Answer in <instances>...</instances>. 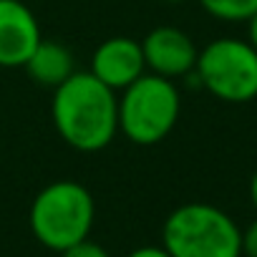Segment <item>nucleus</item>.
<instances>
[{
	"label": "nucleus",
	"instance_id": "1a4fd4ad",
	"mask_svg": "<svg viewBox=\"0 0 257 257\" xmlns=\"http://www.w3.org/2000/svg\"><path fill=\"white\" fill-rule=\"evenodd\" d=\"M23 68L36 83H41L46 88H56L68 76L76 73V61H73V53L63 43L41 38V43L33 48V53Z\"/></svg>",
	"mask_w": 257,
	"mask_h": 257
},
{
	"label": "nucleus",
	"instance_id": "dca6fc26",
	"mask_svg": "<svg viewBox=\"0 0 257 257\" xmlns=\"http://www.w3.org/2000/svg\"><path fill=\"white\" fill-rule=\"evenodd\" d=\"M164 3H184V0H164Z\"/></svg>",
	"mask_w": 257,
	"mask_h": 257
},
{
	"label": "nucleus",
	"instance_id": "423d86ee",
	"mask_svg": "<svg viewBox=\"0 0 257 257\" xmlns=\"http://www.w3.org/2000/svg\"><path fill=\"white\" fill-rule=\"evenodd\" d=\"M144 63L149 73L164 76V78H182L194 71L199 48L194 46L192 36L174 26H159L149 31L142 41Z\"/></svg>",
	"mask_w": 257,
	"mask_h": 257
},
{
	"label": "nucleus",
	"instance_id": "f257e3e1",
	"mask_svg": "<svg viewBox=\"0 0 257 257\" xmlns=\"http://www.w3.org/2000/svg\"><path fill=\"white\" fill-rule=\"evenodd\" d=\"M51 118L58 137L76 152L106 149L118 134V98L91 71H76L53 88Z\"/></svg>",
	"mask_w": 257,
	"mask_h": 257
},
{
	"label": "nucleus",
	"instance_id": "f03ea898",
	"mask_svg": "<svg viewBox=\"0 0 257 257\" xmlns=\"http://www.w3.org/2000/svg\"><path fill=\"white\" fill-rule=\"evenodd\" d=\"M93 217L96 204L91 192L73 179H58L36 194L28 212V224L43 247L63 252L88 237Z\"/></svg>",
	"mask_w": 257,
	"mask_h": 257
},
{
	"label": "nucleus",
	"instance_id": "0eeeda50",
	"mask_svg": "<svg viewBox=\"0 0 257 257\" xmlns=\"http://www.w3.org/2000/svg\"><path fill=\"white\" fill-rule=\"evenodd\" d=\"M101 83H106L111 91H123L132 86L139 76L147 73L142 41H134L128 36H113L96 46L91 56L88 68Z\"/></svg>",
	"mask_w": 257,
	"mask_h": 257
},
{
	"label": "nucleus",
	"instance_id": "2eb2a0df",
	"mask_svg": "<svg viewBox=\"0 0 257 257\" xmlns=\"http://www.w3.org/2000/svg\"><path fill=\"white\" fill-rule=\"evenodd\" d=\"M249 199H252V204H254V209H257V169H254V174H252V179H249Z\"/></svg>",
	"mask_w": 257,
	"mask_h": 257
},
{
	"label": "nucleus",
	"instance_id": "39448f33",
	"mask_svg": "<svg viewBox=\"0 0 257 257\" xmlns=\"http://www.w3.org/2000/svg\"><path fill=\"white\" fill-rule=\"evenodd\" d=\"M194 78L224 103L257 98V51L239 38H217L197 53Z\"/></svg>",
	"mask_w": 257,
	"mask_h": 257
},
{
	"label": "nucleus",
	"instance_id": "6e6552de",
	"mask_svg": "<svg viewBox=\"0 0 257 257\" xmlns=\"http://www.w3.org/2000/svg\"><path fill=\"white\" fill-rule=\"evenodd\" d=\"M41 26L21 0H0V68H23L41 43Z\"/></svg>",
	"mask_w": 257,
	"mask_h": 257
},
{
	"label": "nucleus",
	"instance_id": "f8f14e48",
	"mask_svg": "<svg viewBox=\"0 0 257 257\" xmlns=\"http://www.w3.org/2000/svg\"><path fill=\"white\" fill-rule=\"evenodd\" d=\"M239 244H242V254L257 257V219L239 234Z\"/></svg>",
	"mask_w": 257,
	"mask_h": 257
},
{
	"label": "nucleus",
	"instance_id": "ddd939ff",
	"mask_svg": "<svg viewBox=\"0 0 257 257\" xmlns=\"http://www.w3.org/2000/svg\"><path fill=\"white\" fill-rule=\"evenodd\" d=\"M128 257H172L164 247H154V244H147V247H139V249H134Z\"/></svg>",
	"mask_w": 257,
	"mask_h": 257
},
{
	"label": "nucleus",
	"instance_id": "7ed1b4c3",
	"mask_svg": "<svg viewBox=\"0 0 257 257\" xmlns=\"http://www.w3.org/2000/svg\"><path fill=\"white\" fill-rule=\"evenodd\" d=\"M182 98L172 78L144 73L118 98V132L137 147L164 142L179 121Z\"/></svg>",
	"mask_w": 257,
	"mask_h": 257
},
{
	"label": "nucleus",
	"instance_id": "20e7f679",
	"mask_svg": "<svg viewBox=\"0 0 257 257\" xmlns=\"http://www.w3.org/2000/svg\"><path fill=\"white\" fill-rule=\"evenodd\" d=\"M242 229L214 204L189 202L177 207L162 229V247L172 257H239Z\"/></svg>",
	"mask_w": 257,
	"mask_h": 257
},
{
	"label": "nucleus",
	"instance_id": "9b49d317",
	"mask_svg": "<svg viewBox=\"0 0 257 257\" xmlns=\"http://www.w3.org/2000/svg\"><path fill=\"white\" fill-rule=\"evenodd\" d=\"M61 254H63V257H108V252H106L98 242H91L88 237L81 239V242H76V244H71V247L63 249Z\"/></svg>",
	"mask_w": 257,
	"mask_h": 257
},
{
	"label": "nucleus",
	"instance_id": "4468645a",
	"mask_svg": "<svg viewBox=\"0 0 257 257\" xmlns=\"http://www.w3.org/2000/svg\"><path fill=\"white\" fill-rule=\"evenodd\" d=\"M244 23H247V43L257 51V13L252 18H247Z\"/></svg>",
	"mask_w": 257,
	"mask_h": 257
},
{
	"label": "nucleus",
	"instance_id": "9d476101",
	"mask_svg": "<svg viewBox=\"0 0 257 257\" xmlns=\"http://www.w3.org/2000/svg\"><path fill=\"white\" fill-rule=\"evenodd\" d=\"M204 13L224 23H244L257 13V0H199Z\"/></svg>",
	"mask_w": 257,
	"mask_h": 257
}]
</instances>
